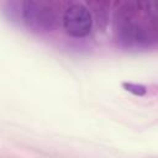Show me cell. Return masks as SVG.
Wrapping results in <instances>:
<instances>
[{
	"label": "cell",
	"mask_w": 158,
	"mask_h": 158,
	"mask_svg": "<svg viewBox=\"0 0 158 158\" xmlns=\"http://www.w3.org/2000/svg\"><path fill=\"white\" fill-rule=\"evenodd\" d=\"M63 26L69 36L75 38H81L91 32L93 16L84 5L73 4L64 12Z\"/></svg>",
	"instance_id": "cell-1"
},
{
	"label": "cell",
	"mask_w": 158,
	"mask_h": 158,
	"mask_svg": "<svg viewBox=\"0 0 158 158\" xmlns=\"http://www.w3.org/2000/svg\"><path fill=\"white\" fill-rule=\"evenodd\" d=\"M25 22L35 31H48L54 22L52 10L40 0H26L23 7Z\"/></svg>",
	"instance_id": "cell-2"
},
{
	"label": "cell",
	"mask_w": 158,
	"mask_h": 158,
	"mask_svg": "<svg viewBox=\"0 0 158 158\" xmlns=\"http://www.w3.org/2000/svg\"><path fill=\"white\" fill-rule=\"evenodd\" d=\"M122 86L125 88V90L132 93L133 95H137V96H142L147 93V89L144 85L142 84H135V83H123Z\"/></svg>",
	"instance_id": "cell-3"
}]
</instances>
